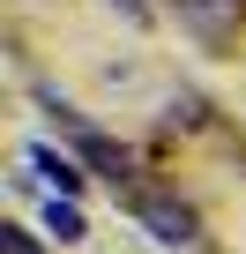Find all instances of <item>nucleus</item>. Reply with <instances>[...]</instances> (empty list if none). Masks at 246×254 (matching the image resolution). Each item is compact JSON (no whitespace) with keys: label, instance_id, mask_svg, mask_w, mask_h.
<instances>
[{"label":"nucleus","instance_id":"f03ea898","mask_svg":"<svg viewBox=\"0 0 246 254\" xmlns=\"http://www.w3.org/2000/svg\"><path fill=\"white\" fill-rule=\"evenodd\" d=\"M179 15L194 23V38H201V45H224V30L246 15V0H179Z\"/></svg>","mask_w":246,"mask_h":254},{"label":"nucleus","instance_id":"7ed1b4c3","mask_svg":"<svg viewBox=\"0 0 246 254\" xmlns=\"http://www.w3.org/2000/svg\"><path fill=\"white\" fill-rule=\"evenodd\" d=\"M30 165H38V172H45L60 194H82V172H75V157H60V150H45V142H38V150H30Z\"/></svg>","mask_w":246,"mask_h":254},{"label":"nucleus","instance_id":"f257e3e1","mask_svg":"<svg viewBox=\"0 0 246 254\" xmlns=\"http://www.w3.org/2000/svg\"><path fill=\"white\" fill-rule=\"evenodd\" d=\"M127 209H135V224H142L157 247H194V239H201L194 209H187V202H172V194H135Z\"/></svg>","mask_w":246,"mask_h":254},{"label":"nucleus","instance_id":"39448f33","mask_svg":"<svg viewBox=\"0 0 246 254\" xmlns=\"http://www.w3.org/2000/svg\"><path fill=\"white\" fill-rule=\"evenodd\" d=\"M8 254H38V247H30V232H8Z\"/></svg>","mask_w":246,"mask_h":254},{"label":"nucleus","instance_id":"20e7f679","mask_svg":"<svg viewBox=\"0 0 246 254\" xmlns=\"http://www.w3.org/2000/svg\"><path fill=\"white\" fill-rule=\"evenodd\" d=\"M45 232H52L60 247H75V239H90V224H82V209H75V202H60V194H52V209H45Z\"/></svg>","mask_w":246,"mask_h":254}]
</instances>
